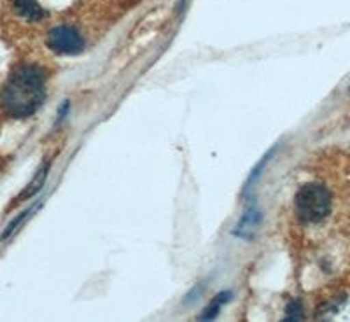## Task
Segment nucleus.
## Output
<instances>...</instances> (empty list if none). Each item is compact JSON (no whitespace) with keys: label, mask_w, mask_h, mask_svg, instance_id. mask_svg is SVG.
<instances>
[{"label":"nucleus","mask_w":350,"mask_h":322,"mask_svg":"<svg viewBox=\"0 0 350 322\" xmlns=\"http://www.w3.org/2000/svg\"><path fill=\"white\" fill-rule=\"evenodd\" d=\"M230 298H231V293H228V291L219 293V295L215 296L214 299H212L211 305H208L207 308L203 310L202 317H200V319H202V321H212V319L217 317L219 310H221V308H223V306L226 305L228 301H230Z\"/></svg>","instance_id":"7"},{"label":"nucleus","mask_w":350,"mask_h":322,"mask_svg":"<svg viewBox=\"0 0 350 322\" xmlns=\"http://www.w3.org/2000/svg\"><path fill=\"white\" fill-rule=\"evenodd\" d=\"M12 8L27 21H40L46 18V9L39 0H12Z\"/></svg>","instance_id":"4"},{"label":"nucleus","mask_w":350,"mask_h":322,"mask_svg":"<svg viewBox=\"0 0 350 322\" xmlns=\"http://www.w3.org/2000/svg\"><path fill=\"white\" fill-rule=\"evenodd\" d=\"M305 312H303V306L299 301H291L286 308V321H301Z\"/></svg>","instance_id":"9"},{"label":"nucleus","mask_w":350,"mask_h":322,"mask_svg":"<svg viewBox=\"0 0 350 322\" xmlns=\"http://www.w3.org/2000/svg\"><path fill=\"white\" fill-rule=\"evenodd\" d=\"M295 205L303 223H321L331 212L329 191L323 184H306L296 195Z\"/></svg>","instance_id":"2"},{"label":"nucleus","mask_w":350,"mask_h":322,"mask_svg":"<svg viewBox=\"0 0 350 322\" xmlns=\"http://www.w3.org/2000/svg\"><path fill=\"white\" fill-rule=\"evenodd\" d=\"M46 98V76L37 65H20L12 70L2 90V109L8 116L23 120L36 114Z\"/></svg>","instance_id":"1"},{"label":"nucleus","mask_w":350,"mask_h":322,"mask_svg":"<svg viewBox=\"0 0 350 322\" xmlns=\"http://www.w3.org/2000/svg\"><path fill=\"white\" fill-rule=\"evenodd\" d=\"M275 152H277V148H271L270 151L267 152V155L262 156L261 159H259L258 163H256V167L252 168L251 175H249V179L245 180V184H243V193H249V189H251L252 186H254L256 183L259 180V177H261V174L265 172V168H267V165L270 163L271 158L275 156Z\"/></svg>","instance_id":"6"},{"label":"nucleus","mask_w":350,"mask_h":322,"mask_svg":"<svg viewBox=\"0 0 350 322\" xmlns=\"http://www.w3.org/2000/svg\"><path fill=\"white\" fill-rule=\"evenodd\" d=\"M259 223H261V212H259L256 207L247 209V212L242 215V217H240L239 224H237V228L233 233L239 237H245L247 233H251V231L254 230Z\"/></svg>","instance_id":"5"},{"label":"nucleus","mask_w":350,"mask_h":322,"mask_svg":"<svg viewBox=\"0 0 350 322\" xmlns=\"http://www.w3.org/2000/svg\"><path fill=\"white\" fill-rule=\"evenodd\" d=\"M48 48L56 55H79L84 49V39L74 27L60 25L49 30L46 37Z\"/></svg>","instance_id":"3"},{"label":"nucleus","mask_w":350,"mask_h":322,"mask_svg":"<svg viewBox=\"0 0 350 322\" xmlns=\"http://www.w3.org/2000/svg\"><path fill=\"white\" fill-rule=\"evenodd\" d=\"M48 170H49V165H46V167H44V168H40V172L36 175V179H33V183L30 184V186H28L27 189H25L23 195L20 196L21 200L28 198V196H30V195H33V193L39 191L40 187H42L44 180H46V175H48Z\"/></svg>","instance_id":"8"}]
</instances>
